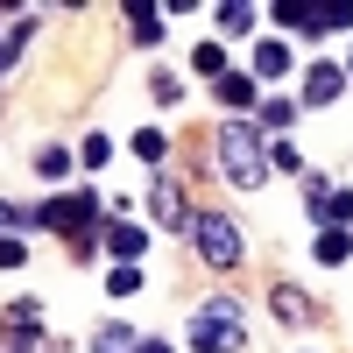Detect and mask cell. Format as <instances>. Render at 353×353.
Instances as JSON below:
<instances>
[{"label": "cell", "mask_w": 353, "mask_h": 353, "mask_svg": "<svg viewBox=\"0 0 353 353\" xmlns=\"http://www.w3.org/2000/svg\"><path fill=\"white\" fill-rule=\"evenodd\" d=\"M219 170L233 176V191H261L269 184V141H261V128L226 121L219 128Z\"/></svg>", "instance_id": "cell-1"}, {"label": "cell", "mask_w": 353, "mask_h": 353, "mask_svg": "<svg viewBox=\"0 0 353 353\" xmlns=\"http://www.w3.org/2000/svg\"><path fill=\"white\" fill-rule=\"evenodd\" d=\"M191 233H198V254L212 261V269H233V261H241V248H248V241H241V226L219 219V212H198Z\"/></svg>", "instance_id": "cell-4"}, {"label": "cell", "mask_w": 353, "mask_h": 353, "mask_svg": "<svg viewBox=\"0 0 353 353\" xmlns=\"http://www.w3.org/2000/svg\"><path fill=\"white\" fill-rule=\"evenodd\" d=\"M283 71H290V43H283V36H269V43H254V71H248V78L261 85V78H283Z\"/></svg>", "instance_id": "cell-11"}, {"label": "cell", "mask_w": 353, "mask_h": 353, "mask_svg": "<svg viewBox=\"0 0 353 353\" xmlns=\"http://www.w3.org/2000/svg\"><path fill=\"white\" fill-rule=\"evenodd\" d=\"M276 28L332 36V28H353V8H346V0H325V8H304V0H276Z\"/></svg>", "instance_id": "cell-3"}, {"label": "cell", "mask_w": 353, "mask_h": 353, "mask_svg": "<svg viewBox=\"0 0 353 353\" xmlns=\"http://www.w3.org/2000/svg\"><path fill=\"white\" fill-rule=\"evenodd\" d=\"M346 71H353V57H346Z\"/></svg>", "instance_id": "cell-29"}, {"label": "cell", "mask_w": 353, "mask_h": 353, "mask_svg": "<svg viewBox=\"0 0 353 353\" xmlns=\"http://www.w3.org/2000/svg\"><path fill=\"white\" fill-rule=\"evenodd\" d=\"M269 311H276V325H311V297L297 283H276L269 290Z\"/></svg>", "instance_id": "cell-10"}, {"label": "cell", "mask_w": 353, "mask_h": 353, "mask_svg": "<svg viewBox=\"0 0 353 353\" xmlns=\"http://www.w3.org/2000/svg\"><path fill=\"white\" fill-rule=\"evenodd\" d=\"M290 121H297V99H261V128H269L276 141L290 134Z\"/></svg>", "instance_id": "cell-16"}, {"label": "cell", "mask_w": 353, "mask_h": 353, "mask_svg": "<svg viewBox=\"0 0 353 353\" xmlns=\"http://www.w3.org/2000/svg\"><path fill=\"white\" fill-rule=\"evenodd\" d=\"M141 248H149V233H141V226H106V254H113V261H128V269H134Z\"/></svg>", "instance_id": "cell-13"}, {"label": "cell", "mask_w": 353, "mask_h": 353, "mask_svg": "<svg viewBox=\"0 0 353 353\" xmlns=\"http://www.w3.org/2000/svg\"><path fill=\"white\" fill-rule=\"evenodd\" d=\"M191 346H198V353H241V318H233V297L191 311Z\"/></svg>", "instance_id": "cell-2"}, {"label": "cell", "mask_w": 353, "mask_h": 353, "mask_svg": "<svg viewBox=\"0 0 353 353\" xmlns=\"http://www.w3.org/2000/svg\"><path fill=\"white\" fill-rule=\"evenodd\" d=\"M311 219H318V226H346V219H353V191L311 184Z\"/></svg>", "instance_id": "cell-9"}, {"label": "cell", "mask_w": 353, "mask_h": 353, "mask_svg": "<svg viewBox=\"0 0 353 353\" xmlns=\"http://www.w3.org/2000/svg\"><path fill=\"white\" fill-rule=\"evenodd\" d=\"M36 332H43V304H36V297H14V304H8V346L28 353Z\"/></svg>", "instance_id": "cell-6"}, {"label": "cell", "mask_w": 353, "mask_h": 353, "mask_svg": "<svg viewBox=\"0 0 353 353\" xmlns=\"http://www.w3.org/2000/svg\"><path fill=\"white\" fill-rule=\"evenodd\" d=\"M36 170H43V176H57V184H64V170H71V156H64V149H43V156H36Z\"/></svg>", "instance_id": "cell-23"}, {"label": "cell", "mask_w": 353, "mask_h": 353, "mask_svg": "<svg viewBox=\"0 0 353 353\" xmlns=\"http://www.w3.org/2000/svg\"><path fill=\"white\" fill-rule=\"evenodd\" d=\"M0 71H8V43H0Z\"/></svg>", "instance_id": "cell-27"}, {"label": "cell", "mask_w": 353, "mask_h": 353, "mask_svg": "<svg viewBox=\"0 0 353 353\" xmlns=\"http://www.w3.org/2000/svg\"><path fill=\"white\" fill-rule=\"evenodd\" d=\"M21 261H28V248L14 241V233H0V269H21Z\"/></svg>", "instance_id": "cell-25"}, {"label": "cell", "mask_w": 353, "mask_h": 353, "mask_svg": "<svg viewBox=\"0 0 353 353\" xmlns=\"http://www.w3.org/2000/svg\"><path fill=\"white\" fill-rule=\"evenodd\" d=\"M219 99H226V106H261V92H254L248 71H226V78H219Z\"/></svg>", "instance_id": "cell-15"}, {"label": "cell", "mask_w": 353, "mask_h": 353, "mask_svg": "<svg viewBox=\"0 0 353 353\" xmlns=\"http://www.w3.org/2000/svg\"><path fill=\"white\" fill-rule=\"evenodd\" d=\"M106 290H113V297H134V290H141V269H128V261H113V269H106Z\"/></svg>", "instance_id": "cell-20"}, {"label": "cell", "mask_w": 353, "mask_h": 353, "mask_svg": "<svg viewBox=\"0 0 353 353\" xmlns=\"http://www.w3.org/2000/svg\"><path fill=\"white\" fill-rule=\"evenodd\" d=\"M134 21V43H163V8H128Z\"/></svg>", "instance_id": "cell-17"}, {"label": "cell", "mask_w": 353, "mask_h": 353, "mask_svg": "<svg viewBox=\"0 0 353 353\" xmlns=\"http://www.w3.org/2000/svg\"><path fill=\"white\" fill-rule=\"evenodd\" d=\"M149 212H156V226H170V233L191 226V205H184V191H176V184H156V191H149Z\"/></svg>", "instance_id": "cell-8"}, {"label": "cell", "mask_w": 353, "mask_h": 353, "mask_svg": "<svg viewBox=\"0 0 353 353\" xmlns=\"http://www.w3.org/2000/svg\"><path fill=\"white\" fill-rule=\"evenodd\" d=\"M43 219H50V226H64V233H78V241H85V226L99 219V198H92V191H57V198L43 205Z\"/></svg>", "instance_id": "cell-5"}, {"label": "cell", "mask_w": 353, "mask_h": 353, "mask_svg": "<svg viewBox=\"0 0 353 353\" xmlns=\"http://www.w3.org/2000/svg\"><path fill=\"white\" fill-rule=\"evenodd\" d=\"M339 92H346V71L339 64H311L304 71V106H332Z\"/></svg>", "instance_id": "cell-7"}, {"label": "cell", "mask_w": 353, "mask_h": 353, "mask_svg": "<svg viewBox=\"0 0 353 353\" xmlns=\"http://www.w3.org/2000/svg\"><path fill=\"white\" fill-rule=\"evenodd\" d=\"M106 156H113V141H106V134H92V141H85V149H78V163H85V170H99Z\"/></svg>", "instance_id": "cell-22"}, {"label": "cell", "mask_w": 353, "mask_h": 353, "mask_svg": "<svg viewBox=\"0 0 353 353\" xmlns=\"http://www.w3.org/2000/svg\"><path fill=\"white\" fill-rule=\"evenodd\" d=\"M191 71H198V78H212V85H219V78H226V43H212V36H205V43L191 50Z\"/></svg>", "instance_id": "cell-14"}, {"label": "cell", "mask_w": 353, "mask_h": 353, "mask_svg": "<svg viewBox=\"0 0 353 353\" xmlns=\"http://www.w3.org/2000/svg\"><path fill=\"white\" fill-rule=\"evenodd\" d=\"M0 219H8V205H0Z\"/></svg>", "instance_id": "cell-28"}, {"label": "cell", "mask_w": 353, "mask_h": 353, "mask_svg": "<svg viewBox=\"0 0 353 353\" xmlns=\"http://www.w3.org/2000/svg\"><path fill=\"white\" fill-rule=\"evenodd\" d=\"M269 170H304V156L290 149V141H269Z\"/></svg>", "instance_id": "cell-24"}, {"label": "cell", "mask_w": 353, "mask_h": 353, "mask_svg": "<svg viewBox=\"0 0 353 353\" xmlns=\"http://www.w3.org/2000/svg\"><path fill=\"white\" fill-rule=\"evenodd\" d=\"M219 28H226V36H248V28H254V8H248V0H226V8H219Z\"/></svg>", "instance_id": "cell-18"}, {"label": "cell", "mask_w": 353, "mask_h": 353, "mask_svg": "<svg viewBox=\"0 0 353 353\" xmlns=\"http://www.w3.org/2000/svg\"><path fill=\"white\" fill-rule=\"evenodd\" d=\"M163 149H170L163 128H141V134H134V156H141V163H163Z\"/></svg>", "instance_id": "cell-21"}, {"label": "cell", "mask_w": 353, "mask_h": 353, "mask_svg": "<svg viewBox=\"0 0 353 353\" xmlns=\"http://www.w3.org/2000/svg\"><path fill=\"white\" fill-rule=\"evenodd\" d=\"M92 346H99V353H134L141 339H134L128 325H99V339H92Z\"/></svg>", "instance_id": "cell-19"}, {"label": "cell", "mask_w": 353, "mask_h": 353, "mask_svg": "<svg viewBox=\"0 0 353 353\" xmlns=\"http://www.w3.org/2000/svg\"><path fill=\"white\" fill-rule=\"evenodd\" d=\"M134 353H170V346H163V339H141V346H134Z\"/></svg>", "instance_id": "cell-26"}, {"label": "cell", "mask_w": 353, "mask_h": 353, "mask_svg": "<svg viewBox=\"0 0 353 353\" xmlns=\"http://www.w3.org/2000/svg\"><path fill=\"white\" fill-rule=\"evenodd\" d=\"M318 261H325V269H346V261H353V233L346 226H325V233H318V248H311Z\"/></svg>", "instance_id": "cell-12"}]
</instances>
